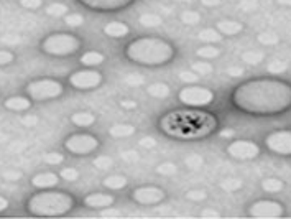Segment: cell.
Here are the masks:
<instances>
[{
    "mask_svg": "<svg viewBox=\"0 0 291 219\" xmlns=\"http://www.w3.org/2000/svg\"><path fill=\"white\" fill-rule=\"evenodd\" d=\"M232 102L252 116H280L291 109V84L276 78L252 79L235 88Z\"/></svg>",
    "mask_w": 291,
    "mask_h": 219,
    "instance_id": "obj_1",
    "label": "cell"
},
{
    "mask_svg": "<svg viewBox=\"0 0 291 219\" xmlns=\"http://www.w3.org/2000/svg\"><path fill=\"white\" fill-rule=\"evenodd\" d=\"M158 125L168 137L194 140V138H202L213 134L217 127V119L209 112L183 109L167 112L160 119Z\"/></svg>",
    "mask_w": 291,
    "mask_h": 219,
    "instance_id": "obj_2",
    "label": "cell"
},
{
    "mask_svg": "<svg viewBox=\"0 0 291 219\" xmlns=\"http://www.w3.org/2000/svg\"><path fill=\"white\" fill-rule=\"evenodd\" d=\"M125 56L142 66H163L175 58V46L163 38H137L127 45Z\"/></svg>",
    "mask_w": 291,
    "mask_h": 219,
    "instance_id": "obj_3",
    "label": "cell"
},
{
    "mask_svg": "<svg viewBox=\"0 0 291 219\" xmlns=\"http://www.w3.org/2000/svg\"><path fill=\"white\" fill-rule=\"evenodd\" d=\"M72 208H74V198L64 191L55 190H41L39 193L33 195L26 203L28 213L39 217L64 216Z\"/></svg>",
    "mask_w": 291,
    "mask_h": 219,
    "instance_id": "obj_4",
    "label": "cell"
},
{
    "mask_svg": "<svg viewBox=\"0 0 291 219\" xmlns=\"http://www.w3.org/2000/svg\"><path fill=\"white\" fill-rule=\"evenodd\" d=\"M82 42L76 35L58 31L51 33L41 42V51L50 56H71L81 50Z\"/></svg>",
    "mask_w": 291,
    "mask_h": 219,
    "instance_id": "obj_5",
    "label": "cell"
},
{
    "mask_svg": "<svg viewBox=\"0 0 291 219\" xmlns=\"http://www.w3.org/2000/svg\"><path fill=\"white\" fill-rule=\"evenodd\" d=\"M25 91H26V96H28L31 101L43 102V101H51V99L63 96L64 88L56 79L45 78V79H35V81L28 83Z\"/></svg>",
    "mask_w": 291,
    "mask_h": 219,
    "instance_id": "obj_6",
    "label": "cell"
},
{
    "mask_svg": "<svg viewBox=\"0 0 291 219\" xmlns=\"http://www.w3.org/2000/svg\"><path fill=\"white\" fill-rule=\"evenodd\" d=\"M64 149L72 155L84 157L99 149V138L91 134H72L64 140Z\"/></svg>",
    "mask_w": 291,
    "mask_h": 219,
    "instance_id": "obj_7",
    "label": "cell"
},
{
    "mask_svg": "<svg viewBox=\"0 0 291 219\" xmlns=\"http://www.w3.org/2000/svg\"><path fill=\"white\" fill-rule=\"evenodd\" d=\"M180 101L184 105L189 107H204L214 102V92L207 88H201V86H191V88H184L180 91Z\"/></svg>",
    "mask_w": 291,
    "mask_h": 219,
    "instance_id": "obj_8",
    "label": "cell"
},
{
    "mask_svg": "<svg viewBox=\"0 0 291 219\" xmlns=\"http://www.w3.org/2000/svg\"><path fill=\"white\" fill-rule=\"evenodd\" d=\"M69 84L74 89L79 91H89V89H96L102 84L104 78L99 71H96L94 68H86V69H79L74 71L72 75L68 78Z\"/></svg>",
    "mask_w": 291,
    "mask_h": 219,
    "instance_id": "obj_9",
    "label": "cell"
},
{
    "mask_svg": "<svg viewBox=\"0 0 291 219\" xmlns=\"http://www.w3.org/2000/svg\"><path fill=\"white\" fill-rule=\"evenodd\" d=\"M265 147L276 155H291V130H275L265 137Z\"/></svg>",
    "mask_w": 291,
    "mask_h": 219,
    "instance_id": "obj_10",
    "label": "cell"
},
{
    "mask_svg": "<svg viewBox=\"0 0 291 219\" xmlns=\"http://www.w3.org/2000/svg\"><path fill=\"white\" fill-rule=\"evenodd\" d=\"M227 154L235 160L248 162L260 155V147L252 140H232L227 145Z\"/></svg>",
    "mask_w": 291,
    "mask_h": 219,
    "instance_id": "obj_11",
    "label": "cell"
},
{
    "mask_svg": "<svg viewBox=\"0 0 291 219\" xmlns=\"http://www.w3.org/2000/svg\"><path fill=\"white\" fill-rule=\"evenodd\" d=\"M248 214L252 217H281L285 214V208L280 201L259 200L254 204H250Z\"/></svg>",
    "mask_w": 291,
    "mask_h": 219,
    "instance_id": "obj_12",
    "label": "cell"
},
{
    "mask_svg": "<svg viewBox=\"0 0 291 219\" xmlns=\"http://www.w3.org/2000/svg\"><path fill=\"white\" fill-rule=\"evenodd\" d=\"M164 191L158 187H138L132 191V200L142 206H153L164 200Z\"/></svg>",
    "mask_w": 291,
    "mask_h": 219,
    "instance_id": "obj_13",
    "label": "cell"
},
{
    "mask_svg": "<svg viewBox=\"0 0 291 219\" xmlns=\"http://www.w3.org/2000/svg\"><path fill=\"white\" fill-rule=\"evenodd\" d=\"M79 4L88 7L91 10L97 12H115L127 9L130 4H134V0H77Z\"/></svg>",
    "mask_w": 291,
    "mask_h": 219,
    "instance_id": "obj_14",
    "label": "cell"
},
{
    "mask_svg": "<svg viewBox=\"0 0 291 219\" xmlns=\"http://www.w3.org/2000/svg\"><path fill=\"white\" fill-rule=\"evenodd\" d=\"M115 203V198L107 193H91L84 198V204L91 209H104L110 208Z\"/></svg>",
    "mask_w": 291,
    "mask_h": 219,
    "instance_id": "obj_15",
    "label": "cell"
},
{
    "mask_svg": "<svg viewBox=\"0 0 291 219\" xmlns=\"http://www.w3.org/2000/svg\"><path fill=\"white\" fill-rule=\"evenodd\" d=\"M59 175L53 173V171H41V173H36L31 178V185L36 190H51L58 187L59 183Z\"/></svg>",
    "mask_w": 291,
    "mask_h": 219,
    "instance_id": "obj_16",
    "label": "cell"
},
{
    "mask_svg": "<svg viewBox=\"0 0 291 219\" xmlns=\"http://www.w3.org/2000/svg\"><path fill=\"white\" fill-rule=\"evenodd\" d=\"M5 109L13 111V112H23L31 107V99L28 96H10L4 101Z\"/></svg>",
    "mask_w": 291,
    "mask_h": 219,
    "instance_id": "obj_17",
    "label": "cell"
},
{
    "mask_svg": "<svg viewBox=\"0 0 291 219\" xmlns=\"http://www.w3.org/2000/svg\"><path fill=\"white\" fill-rule=\"evenodd\" d=\"M104 33L110 38H123L130 33V26L123 22H109L104 26Z\"/></svg>",
    "mask_w": 291,
    "mask_h": 219,
    "instance_id": "obj_18",
    "label": "cell"
},
{
    "mask_svg": "<svg viewBox=\"0 0 291 219\" xmlns=\"http://www.w3.org/2000/svg\"><path fill=\"white\" fill-rule=\"evenodd\" d=\"M216 28L226 36H235L243 30V25L237 20H221V22H217Z\"/></svg>",
    "mask_w": 291,
    "mask_h": 219,
    "instance_id": "obj_19",
    "label": "cell"
},
{
    "mask_svg": "<svg viewBox=\"0 0 291 219\" xmlns=\"http://www.w3.org/2000/svg\"><path fill=\"white\" fill-rule=\"evenodd\" d=\"M105 61V56L101 51H88L81 56V64H84L86 68H96L101 66Z\"/></svg>",
    "mask_w": 291,
    "mask_h": 219,
    "instance_id": "obj_20",
    "label": "cell"
},
{
    "mask_svg": "<svg viewBox=\"0 0 291 219\" xmlns=\"http://www.w3.org/2000/svg\"><path fill=\"white\" fill-rule=\"evenodd\" d=\"M197 38L207 45H214V43H221L224 35L217 28H204L197 33Z\"/></svg>",
    "mask_w": 291,
    "mask_h": 219,
    "instance_id": "obj_21",
    "label": "cell"
},
{
    "mask_svg": "<svg viewBox=\"0 0 291 219\" xmlns=\"http://www.w3.org/2000/svg\"><path fill=\"white\" fill-rule=\"evenodd\" d=\"M109 134L115 138H125L135 134V127L132 124H114L109 129Z\"/></svg>",
    "mask_w": 291,
    "mask_h": 219,
    "instance_id": "obj_22",
    "label": "cell"
},
{
    "mask_svg": "<svg viewBox=\"0 0 291 219\" xmlns=\"http://www.w3.org/2000/svg\"><path fill=\"white\" fill-rule=\"evenodd\" d=\"M147 92L155 99H167L171 94V89L164 83H151L147 88Z\"/></svg>",
    "mask_w": 291,
    "mask_h": 219,
    "instance_id": "obj_23",
    "label": "cell"
},
{
    "mask_svg": "<svg viewBox=\"0 0 291 219\" xmlns=\"http://www.w3.org/2000/svg\"><path fill=\"white\" fill-rule=\"evenodd\" d=\"M127 183H129V180L123 175H109L102 181V185H104L105 188H107V190H114V191L123 190L125 187H127Z\"/></svg>",
    "mask_w": 291,
    "mask_h": 219,
    "instance_id": "obj_24",
    "label": "cell"
},
{
    "mask_svg": "<svg viewBox=\"0 0 291 219\" xmlns=\"http://www.w3.org/2000/svg\"><path fill=\"white\" fill-rule=\"evenodd\" d=\"M71 122L76 125V127H89L96 122V117L94 114L91 112H74L71 116Z\"/></svg>",
    "mask_w": 291,
    "mask_h": 219,
    "instance_id": "obj_25",
    "label": "cell"
},
{
    "mask_svg": "<svg viewBox=\"0 0 291 219\" xmlns=\"http://www.w3.org/2000/svg\"><path fill=\"white\" fill-rule=\"evenodd\" d=\"M240 58L243 63H247L250 66H259L265 61V53L259 50H248V51H243Z\"/></svg>",
    "mask_w": 291,
    "mask_h": 219,
    "instance_id": "obj_26",
    "label": "cell"
},
{
    "mask_svg": "<svg viewBox=\"0 0 291 219\" xmlns=\"http://www.w3.org/2000/svg\"><path fill=\"white\" fill-rule=\"evenodd\" d=\"M262 188L263 191H267V193H280V191L285 188V183H283V180H280V178L270 176L262 181Z\"/></svg>",
    "mask_w": 291,
    "mask_h": 219,
    "instance_id": "obj_27",
    "label": "cell"
},
{
    "mask_svg": "<svg viewBox=\"0 0 291 219\" xmlns=\"http://www.w3.org/2000/svg\"><path fill=\"white\" fill-rule=\"evenodd\" d=\"M138 22H140L142 26H147V28H156V26L161 25V17L156 15V13H143L138 18Z\"/></svg>",
    "mask_w": 291,
    "mask_h": 219,
    "instance_id": "obj_28",
    "label": "cell"
},
{
    "mask_svg": "<svg viewBox=\"0 0 291 219\" xmlns=\"http://www.w3.org/2000/svg\"><path fill=\"white\" fill-rule=\"evenodd\" d=\"M196 56H199L201 59H216V58H219L221 56V50L219 48H216L214 45H206V46H202V48H199L196 51Z\"/></svg>",
    "mask_w": 291,
    "mask_h": 219,
    "instance_id": "obj_29",
    "label": "cell"
},
{
    "mask_svg": "<svg viewBox=\"0 0 291 219\" xmlns=\"http://www.w3.org/2000/svg\"><path fill=\"white\" fill-rule=\"evenodd\" d=\"M219 187L226 193H234V191H239L242 188V180H239V178H226V180L219 183Z\"/></svg>",
    "mask_w": 291,
    "mask_h": 219,
    "instance_id": "obj_30",
    "label": "cell"
},
{
    "mask_svg": "<svg viewBox=\"0 0 291 219\" xmlns=\"http://www.w3.org/2000/svg\"><path fill=\"white\" fill-rule=\"evenodd\" d=\"M257 42L263 46H275L280 43V38H278V35H275L272 31H263L257 36Z\"/></svg>",
    "mask_w": 291,
    "mask_h": 219,
    "instance_id": "obj_31",
    "label": "cell"
},
{
    "mask_svg": "<svg viewBox=\"0 0 291 219\" xmlns=\"http://www.w3.org/2000/svg\"><path fill=\"white\" fill-rule=\"evenodd\" d=\"M191 69H193L194 72H197L199 76H207V75H211V72L214 71L213 64H211L207 59H204V61H196V63H193V64H191Z\"/></svg>",
    "mask_w": 291,
    "mask_h": 219,
    "instance_id": "obj_32",
    "label": "cell"
},
{
    "mask_svg": "<svg viewBox=\"0 0 291 219\" xmlns=\"http://www.w3.org/2000/svg\"><path fill=\"white\" fill-rule=\"evenodd\" d=\"M180 18L184 25H197L201 22V13L196 10H184Z\"/></svg>",
    "mask_w": 291,
    "mask_h": 219,
    "instance_id": "obj_33",
    "label": "cell"
},
{
    "mask_svg": "<svg viewBox=\"0 0 291 219\" xmlns=\"http://www.w3.org/2000/svg\"><path fill=\"white\" fill-rule=\"evenodd\" d=\"M45 10L51 17H66L69 9H68V5H64V4H50Z\"/></svg>",
    "mask_w": 291,
    "mask_h": 219,
    "instance_id": "obj_34",
    "label": "cell"
},
{
    "mask_svg": "<svg viewBox=\"0 0 291 219\" xmlns=\"http://www.w3.org/2000/svg\"><path fill=\"white\" fill-rule=\"evenodd\" d=\"M176 171H178V167H176V163H173V162H163L156 167V173L164 175V176L175 175Z\"/></svg>",
    "mask_w": 291,
    "mask_h": 219,
    "instance_id": "obj_35",
    "label": "cell"
},
{
    "mask_svg": "<svg viewBox=\"0 0 291 219\" xmlns=\"http://www.w3.org/2000/svg\"><path fill=\"white\" fill-rule=\"evenodd\" d=\"M64 23L71 26V28H77V26H81L84 23V17L81 13H68V15L64 17Z\"/></svg>",
    "mask_w": 291,
    "mask_h": 219,
    "instance_id": "obj_36",
    "label": "cell"
},
{
    "mask_svg": "<svg viewBox=\"0 0 291 219\" xmlns=\"http://www.w3.org/2000/svg\"><path fill=\"white\" fill-rule=\"evenodd\" d=\"M268 72H272V75H281V72H285L288 69V63L286 61H281V59H275L268 64Z\"/></svg>",
    "mask_w": 291,
    "mask_h": 219,
    "instance_id": "obj_37",
    "label": "cell"
},
{
    "mask_svg": "<svg viewBox=\"0 0 291 219\" xmlns=\"http://www.w3.org/2000/svg\"><path fill=\"white\" fill-rule=\"evenodd\" d=\"M59 176H61V180H66V181H77L79 171L72 167H64L61 171H59Z\"/></svg>",
    "mask_w": 291,
    "mask_h": 219,
    "instance_id": "obj_38",
    "label": "cell"
},
{
    "mask_svg": "<svg viewBox=\"0 0 291 219\" xmlns=\"http://www.w3.org/2000/svg\"><path fill=\"white\" fill-rule=\"evenodd\" d=\"M94 167L99 170H109V168L114 167V160L107 155H101L94 160Z\"/></svg>",
    "mask_w": 291,
    "mask_h": 219,
    "instance_id": "obj_39",
    "label": "cell"
},
{
    "mask_svg": "<svg viewBox=\"0 0 291 219\" xmlns=\"http://www.w3.org/2000/svg\"><path fill=\"white\" fill-rule=\"evenodd\" d=\"M123 83L132 86V88H137V86H143L145 84V78L142 75H137V72H132L123 78Z\"/></svg>",
    "mask_w": 291,
    "mask_h": 219,
    "instance_id": "obj_40",
    "label": "cell"
},
{
    "mask_svg": "<svg viewBox=\"0 0 291 219\" xmlns=\"http://www.w3.org/2000/svg\"><path fill=\"white\" fill-rule=\"evenodd\" d=\"M43 160L48 163V165H61L64 162V155L63 154H58V152H50V154H45L43 155Z\"/></svg>",
    "mask_w": 291,
    "mask_h": 219,
    "instance_id": "obj_41",
    "label": "cell"
},
{
    "mask_svg": "<svg viewBox=\"0 0 291 219\" xmlns=\"http://www.w3.org/2000/svg\"><path fill=\"white\" fill-rule=\"evenodd\" d=\"M180 79L186 84H194V83L199 81V75L194 72L193 69H191V71H180Z\"/></svg>",
    "mask_w": 291,
    "mask_h": 219,
    "instance_id": "obj_42",
    "label": "cell"
},
{
    "mask_svg": "<svg viewBox=\"0 0 291 219\" xmlns=\"http://www.w3.org/2000/svg\"><path fill=\"white\" fill-rule=\"evenodd\" d=\"M207 198V193L204 190H189L186 193V200L189 201H204Z\"/></svg>",
    "mask_w": 291,
    "mask_h": 219,
    "instance_id": "obj_43",
    "label": "cell"
},
{
    "mask_svg": "<svg viewBox=\"0 0 291 219\" xmlns=\"http://www.w3.org/2000/svg\"><path fill=\"white\" fill-rule=\"evenodd\" d=\"M184 163H186V167H188V168H191V170H197V168H201V167H202V157L193 154V155H189V157L186 158V160H184Z\"/></svg>",
    "mask_w": 291,
    "mask_h": 219,
    "instance_id": "obj_44",
    "label": "cell"
},
{
    "mask_svg": "<svg viewBox=\"0 0 291 219\" xmlns=\"http://www.w3.org/2000/svg\"><path fill=\"white\" fill-rule=\"evenodd\" d=\"M13 61H15V55L10 50H0V68L12 64Z\"/></svg>",
    "mask_w": 291,
    "mask_h": 219,
    "instance_id": "obj_45",
    "label": "cell"
},
{
    "mask_svg": "<svg viewBox=\"0 0 291 219\" xmlns=\"http://www.w3.org/2000/svg\"><path fill=\"white\" fill-rule=\"evenodd\" d=\"M20 5L28 10H38L43 5V0H20Z\"/></svg>",
    "mask_w": 291,
    "mask_h": 219,
    "instance_id": "obj_46",
    "label": "cell"
},
{
    "mask_svg": "<svg viewBox=\"0 0 291 219\" xmlns=\"http://www.w3.org/2000/svg\"><path fill=\"white\" fill-rule=\"evenodd\" d=\"M140 145L143 149H155L156 147V140L153 137H142L140 138Z\"/></svg>",
    "mask_w": 291,
    "mask_h": 219,
    "instance_id": "obj_47",
    "label": "cell"
},
{
    "mask_svg": "<svg viewBox=\"0 0 291 219\" xmlns=\"http://www.w3.org/2000/svg\"><path fill=\"white\" fill-rule=\"evenodd\" d=\"M226 72L230 78H240L243 75V68H239V66H230V68H227Z\"/></svg>",
    "mask_w": 291,
    "mask_h": 219,
    "instance_id": "obj_48",
    "label": "cell"
},
{
    "mask_svg": "<svg viewBox=\"0 0 291 219\" xmlns=\"http://www.w3.org/2000/svg\"><path fill=\"white\" fill-rule=\"evenodd\" d=\"M240 7L243 10H255L257 9V2H255V0H254V2H252V0H243V2L240 4Z\"/></svg>",
    "mask_w": 291,
    "mask_h": 219,
    "instance_id": "obj_49",
    "label": "cell"
},
{
    "mask_svg": "<svg viewBox=\"0 0 291 219\" xmlns=\"http://www.w3.org/2000/svg\"><path fill=\"white\" fill-rule=\"evenodd\" d=\"M201 4L204 7H207V9H214V7L222 4V0H201Z\"/></svg>",
    "mask_w": 291,
    "mask_h": 219,
    "instance_id": "obj_50",
    "label": "cell"
},
{
    "mask_svg": "<svg viewBox=\"0 0 291 219\" xmlns=\"http://www.w3.org/2000/svg\"><path fill=\"white\" fill-rule=\"evenodd\" d=\"M120 105L123 109H135L137 107V102L135 101H130V99H123L120 101Z\"/></svg>",
    "mask_w": 291,
    "mask_h": 219,
    "instance_id": "obj_51",
    "label": "cell"
},
{
    "mask_svg": "<svg viewBox=\"0 0 291 219\" xmlns=\"http://www.w3.org/2000/svg\"><path fill=\"white\" fill-rule=\"evenodd\" d=\"M7 208H9V200L0 195V213H2V211H5Z\"/></svg>",
    "mask_w": 291,
    "mask_h": 219,
    "instance_id": "obj_52",
    "label": "cell"
},
{
    "mask_svg": "<svg viewBox=\"0 0 291 219\" xmlns=\"http://www.w3.org/2000/svg\"><path fill=\"white\" fill-rule=\"evenodd\" d=\"M221 137L222 138H234L235 137V132L234 130H222L221 132Z\"/></svg>",
    "mask_w": 291,
    "mask_h": 219,
    "instance_id": "obj_53",
    "label": "cell"
},
{
    "mask_svg": "<svg viewBox=\"0 0 291 219\" xmlns=\"http://www.w3.org/2000/svg\"><path fill=\"white\" fill-rule=\"evenodd\" d=\"M202 216H219V213H217V211H214V209H204L202 213H201Z\"/></svg>",
    "mask_w": 291,
    "mask_h": 219,
    "instance_id": "obj_54",
    "label": "cell"
},
{
    "mask_svg": "<svg viewBox=\"0 0 291 219\" xmlns=\"http://www.w3.org/2000/svg\"><path fill=\"white\" fill-rule=\"evenodd\" d=\"M276 4L281 7H291V0H276Z\"/></svg>",
    "mask_w": 291,
    "mask_h": 219,
    "instance_id": "obj_55",
    "label": "cell"
}]
</instances>
